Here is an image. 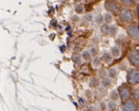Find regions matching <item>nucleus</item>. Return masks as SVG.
<instances>
[{
	"label": "nucleus",
	"instance_id": "1",
	"mask_svg": "<svg viewBox=\"0 0 139 111\" xmlns=\"http://www.w3.org/2000/svg\"><path fill=\"white\" fill-rule=\"evenodd\" d=\"M105 8L108 11L111 12L113 14H115V15L119 12L120 10L119 4H118L116 1H113V0L107 1L105 4Z\"/></svg>",
	"mask_w": 139,
	"mask_h": 111
},
{
	"label": "nucleus",
	"instance_id": "2",
	"mask_svg": "<svg viewBox=\"0 0 139 111\" xmlns=\"http://www.w3.org/2000/svg\"><path fill=\"white\" fill-rule=\"evenodd\" d=\"M128 82L130 85H137L139 83V73L136 70L132 69L128 75Z\"/></svg>",
	"mask_w": 139,
	"mask_h": 111
},
{
	"label": "nucleus",
	"instance_id": "3",
	"mask_svg": "<svg viewBox=\"0 0 139 111\" xmlns=\"http://www.w3.org/2000/svg\"><path fill=\"white\" fill-rule=\"evenodd\" d=\"M121 18L125 23H131L133 21V15L131 10L128 9H122L120 12Z\"/></svg>",
	"mask_w": 139,
	"mask_h": 111
},
{
	"label": "nucleus",
	"instance_id": "4",
	"mask_svg": "<svg viewBox=\"0 0 139 111\" xmlns=\"http://www.w3.org/2000/svg\"><path fill=\"white\" fill-rule=\"evenodd\" d=\"M119 94L120 98L122 99V102H125L130 98L131 92H130V88L128 86H122L119 89Z\"/></svg>",
	"mask_w": 139,
	"mask_h": 111
},
{
	"label": "nucleus",
	"instance_id": "5",
	"mask_svg": "<svg viewBox=\"0 0 139 111\" xmlns=\"http://www.w3.org/2000/svg\"><path fill=\"white\" fill-rule=\"evenodd\" d=\"M129 59L132 64L134 66H139V54L137 50H133L129 55Z\"/></svg>",
	"mask_w": 139,
	"mask_h": 111
},
{
	"label": "nucleus",
	"instance_id": "6",
	"mask_svg": "<svg viewBox=\"0 0 139 111\" xmlns=\"http://www.w3.org/2000/svg\"><path fill=\"white\" fill-rule=\"evenodd\" d=\"M128 34L132 38L138 40H139V31L135 26H130L128 28Z\"/></svg>",
	"mask_w": 139,
	"mask_h": 111
},
{
	"label": "nucleus",
	"instance_id": "7",
	"mask_svg": "<svg viewBox=\"0 0 139 111\" xmlns=\"http://www.w3.org/2000/svg\"><path fill=\"white\" fill-rule=\"evenodd\" d=\"M123 110L125 111H132L135 110V105L133 102L129 101L124 104L123 107Z\"/></svg>",
	"mask_w": 139,
	"mask_h": 111
},
{
	"label": "nucleus",
	"instance_id": "8",
	"mask_svg": "<svg viewBox=\"0 0 139 111\" xmlns=\"http://www.w3.org/2000/svg\"><path fill=\"white\" fill-rule=\"evenodd\" d=\"M111 54H112L113 56H114V57H118L120 54L119 49L117 47H113L112 49H111Z\"/></svg>",
	"mask_w": 139,
	"mask_h": 111
},
{
	"label": "nucleus",
	"instance_id": "9",
	"mask_svg": "<svg viewBox=\"0 0 139 111\" xmlns=\"http://www.w3.org/2000/svg\"><path fill=\"white\" fill-rule=\"evenodd\" d=\"M112 16L111 14H109V13H106L104 16V21L105 23L108 24V23H110L111 21H112Z\"/></svg>",
	"mask_w": 139,
	"mask_h": 111
},
{
	"label": "nucleus",
	"instance_id": "10",
	"mask_svg": "<svg viewBox=\"0 0 139 111\" xmlns=\"http://www.w3.org/2000/svg\"><path fill=\"white\" fill-rule=\"evenodd\" d=\"M111 56L109 54H104V55L103 56V61L105 62V63H109L110 61H111Z\"/></svg>",
	"mask_w": 139,
	"mask_h": 111
},
{
	"label": "nucleus",
	"instance_id": "11",
	"mask_svg": "<svg viewBox=\"0 0 139 111\" xmlns=\"http://www.w3.org/2000/svg\"><path fill=\"white\" fill-rule=\"evenodd\" d=\"M116 31H117V29H116V27L115 26H113L112 25L111 27H109V32H110V34L111 36H115V35L116 34Z\"/></svg>",
	"mask_w": 139,
	"mask_h": 111
},
{
	"label": "nucleus",
	"instance_id": "12",
	"mask_svg": "<svg viewBox=\"0 0 139 111\" xmlns=\"http://www.w3.org/2000/svg\"><path fill=\"white\" fill-rule=\"evenodd\" d=\"M101 31H102V33H103V34H107L109 32V27H108V24H104V25H103L102 27H101L100 29Z\"/></svg>",
	"mask_w": 139,
	"mask_h": 111
},
{
	"label": "nucleus",
	"instance_id": "13",
	"mask_svg": "<svg viewBox=\"0 0 139 111\" xmlns=\"http://www.w3.org/2000/svg\"><path fill=\"white\" fill-rule=\"evenodd\" d=\"M111 100H113V101H115V100H118V98H119V94L116 92V91H113L111 93Z\"/></svg>",
	"mask_w": 139,
	"mask_h": 111
},
{
	"label": "nucleus",
	"instance_id": "14",
	"mask_svg": "<svg viewBox=\"0 0 139 111\" xmlns=\"http://www.w3.org/2000/svg\"><path fill=\"white\" fill-rule=\"evenodd\" d=\"M121 2L125 6H131L133 4L134 0H121Z\"/></svg>",
	"mask_w": 139,
	"mask_h": 111
},
{
	"label": "nucleus",
	"instance_id": "15",
	"mask_svg": "<svg viewBox=\"0 0 139 111\" xmlns=\"http://www.w3.org/2000/svg\"><path fill=\"white\" fill-rule=\"evenodd\" d=\"M75 10V12H76L77 13L81 14V13H82L83 11H84V8H83V6H82L81 4H78V5H76Z\"/></svg>",
	"mask_w": 139,
	"mask_h": 111
},
{
	"label": "nucleus",
	"instance_id": "16",
	"mask_svg": "<svg viewBox=\"0 0 139 111\" xmlns=\"http://www.w3.org/2000/svg\"><path fill=\"white\" fill-rule=\"evenodd\" d=\"M109 76L111 78H115L116 76V69H111L109 71Z\"/></svg>",
	"mask_w": 139,
	"mask_h": 111
},
{
	"label": "nucleus",
	"instance_id": "17",
	"mask_svg": "<svg viewBox=\"0 0 139 111\" xmlns=\"http://www.w3.org/2000/svg\"><path fill=\"white\" fill-rule=\"evenodd\" d=\"M93 65L94 66V67H99V66L100 65V58H94V59H93Z\"/></svg>",
	"mask_w": 139,
	"mask_h": 111
},
{
	"label": "nucleus",
	"instance_id": "18",
	"mask_svg": "<svg viewBox=\"0 0 139 111\" xmlns=\"http://www.w3.org/2000/svg\"><path fill=\"white\" fill-rule=\"evenodd\" d=\"M82 56H83V58L84 60H89L90 58V54H89L88 51H84L83 54H82Z\"/></svg>",
	"mask_w": 139,
	"mask_h": 111
},
{
	"label": "nucleus",
	"instance_id": "19",
	"mask_svg": "<svg viewBox=\"0 0 139 111\" xmlns=\"http://www.w3.org/2000/svg\"><path fill=\"white\" fill-rule=\"evenodd\" d=\"M111 85V82L110 81V79L108 78H105L103 81V86L105 87H109Z\"/></svg>",
	"mask_w": 139,
	"mask_h": 111
},
{
	"label": "nucleus",
	"instance_id": "20",
	"mask_svg": "<svg viewBox=\"0 0 139 111\" xmlns=\"http://www.w3.org/2000/svg\"><path fill=\"white\" fill-rule=\"evenodd\" d=\"M116 106V102H115L114 101H111V102H109V103H108V107H109L110 109L113 110V109H115Z\"/></svg>",
	"mask_w": 139,
	"mask_h": 111
},
{
	"label": "nucleus",
	"instance_id": "21",
	"mask_svg": "<svg viewBox=\"0 0 139 111\" xmlns=\"http://www.w3.org/2000/svg\"><path fill=\"white\" fill-rule=\"evenodd\" d=\"M95 20H96V22L97 23H102V21H103V17L101 16V15H98V16H97L96 18H95Z\"/></svg>",
	"mask_w": 139,
	"mask_h": 111
},
{
	"label": "nucleus",
	"instance_id": "22",
	"mask_svg": "<svg viewBox=\"0 0 139 111\" xmlns=\"http://www.w3.org/2000/svg\"><path fill=\"white\" fill-rule=\"evenodd\" d=\"M74 61H75V64H79L81 63V58L79 57V56H75V57L74 58Z\"/></svg>",
	"mask_w": 139,
	"mask_h": 111
},
{
	"label": "nucleus",
	"instance_id": "23",
	"mask_svg": "<svg viewBox=\"0 0 139 111\" xmlns=\"http://www.w3.org/2000/svg\"><path fill=\"white\" fill-rule=\"evenodd\" d=\"M91 51H92V54L93 56H94L97 54V50L96 48H92Z\"/></svg>",
	"mask_w": 139,
	"mask_h": 111
},
{
	"label": "nucleus",
	"instance_id": "24",
	"mask_svg": "<svg viewBox=\"0 0 139 111\" xmlns=\"http://www.w3.org/2000/svg\"><path fill=\"white\" fill-rule=\"evenodd\" d=\"M85 17H86V19L87 20V21H92V15H90V14H89V15H86Z\"/></svg>",
	"mask_w": 139,
	"mask_h": 111
},
{
	"label": "nucleus",
	"instance_id": "25",
	"mask_svg": "<svg viewBox=\"0 0 139 111\" xmlns=\"http://www.w3.org/2000/svg\"><path fill=\"white\" fill-rule=\"evenodd\" d=\"M101 108H102V110H105V109L106 108L105 105L104 103H102V105H101Z\"/></svg>",
	"mask_w": 139,
	"mask_h": 111
},
{
	"label": "nucleus",
	"instance_id": "26",
	"mask_svg": "<svg viewBox=\"0 0 139 111\" xmlns=\"http://www.w3.org/2000/svg\"><path fill=\"white\" fill-rule=\"evenodd\" d=\"M137 17H138V19L139 21V5L138 6V8H137Z\"/></svg>",
	"mask_w": 139,
	"mask_h": 111
},
{
	"label": "nucleus",
	"instance_id": "27",
	"mask_svg": "<svg viewBox=\"0 0 139 111\" xmlns=\"http://www.w3.org/2000/svg\"><path fill=\"white\" fill-rule=\"evenodd\" d=\"M86 96L89 95V97H91V95H90V92H89V91H86Z\"/></svg>",
	"mask_w": 139,
	"mask_h": 111
},
{
	"label": "nucleus",
	"instance_id": "28",
	"mask_svg": "<svg viewBox=\"0 0 139 111\" xmlns=\"http://www.w3.org/2000/svg\"><path fill=\"white\" fill-rule=\"evenodd\" d=\"M79 101H80V102L82 104H84V100H82V98H80V100H79Z\"/></svg>",
	"mask_w": 139,
	"mask_h": 111
},
{
	"label": "nucleus",
	"instance_id": "29",
	"mask_svg": "<svg viewBox=\"0 0 139 111\" xmlns=\"http://www.w3.org/2000/svg\"><path fill=\"white\" fill-rule=\"evenodd\" d=\"M74 1H75V2H80L81 0H74Z\"/></svg>",
	"mask_w": 139,
	"mask_h": 111
},
{
	"label": "nucleus",
	"instance_id": "30",
	"mask_svg": "<svg viewBox=\"0 0 139 111\" xmlns=\"http://www.w3.org/2000/svg\"><path fill=\"white\" fill-rule=\"evenodd\" d=\"M138 31H139V24H138Z\"/></svg>",
	"mask_w": 139,
	"mask_h": 111
},
{
	"label": "nucleus",
	"instance_id": "31",
	"mask_svg": "<svg viewBox=\"0 0 139 111\" xmlns=\"http://www.w3.org/2000/svg\"><path fill=\"white\" fill-rule=\"evenodd\" d=\"M137 1H139V0H137Z\"/></svg>",
	"mask_w": 139,
	"mask_h": 111
}]
</instances>
